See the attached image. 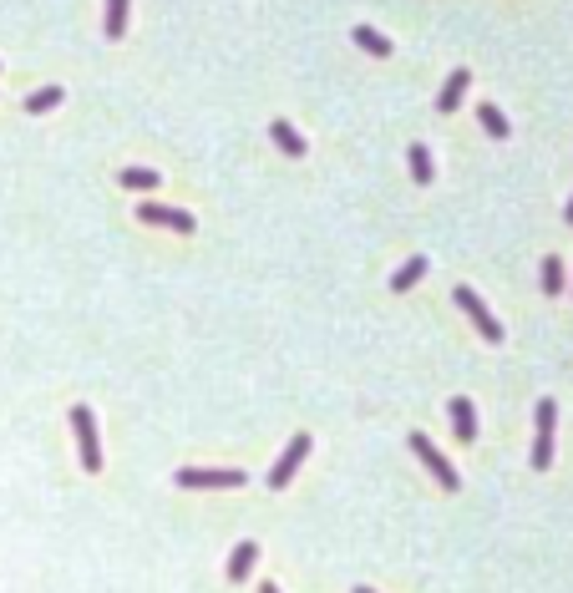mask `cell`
Returning a JSON list of instances; mask_svg holds the SVG:
<instances>
[{"instance_id": "cell-1", "label": "cell", "mask_w": 573, "mask_h": 593, "mask_svg": "<svg viewBox=\"0 0 573 593\" xmlns=\"http://www.w3.org/2000/svg\"><path fill=\"white\" fill-rule=\"evenodd\" d=\"M72 431H77V452L87 472H102V441H97V416L92 406H72Z\"/></svg>"}, {"instance_id": "cell-2", "label": "cell", "mask_w": 573, "mask_h": 593, "mask_svg": "<svg viewBox=\"0 0 573 593\" xmlns=\"http://www.w3.org/2000/svg\"><path fill=\"white\" fill-rule=\"evenodd\" d=\"M553 431H558V406L538 401V431H533V472L553 467Z\"/></svg>"}, {"instance_id": "cell-3", "label": "cell", "mask_w": 573, "mask_h": 593, "mask_svg": "<svg viewBox=\"0 0 573 593\" xmlns=\"http://www.w3.org/2000/svg\"><path fill=\"white\" fill-rule=\"evenodd\" d=\"M451 299H457V305L467 310V320H472V325L482 330V340H493V345L502 340V325H497V314H493V310H487V305L477 299V289H467V284H457V289H451Z\"/></svg>"}, {"instance_id": "cell-4", "label": "cell", "mask_w": 573, "mask_h": 593, "mask_svg": "<svg viewBox=\"0 0 573 593\" xmlns=\"http://www.w3.org/2000/svg\"><path fill=\"white\" fill-rule=\"evenodd\" d=\"M305 456H310V431H295V437H290V447H284V452H279V462H274V472H269V487H290V477H295L299 472V462H305Z\"/></svg>"}, {"instance_id": "cell-5", "label": "cell", "mask_w": 573, "mask_h": 593, "mask_svg": "<svg viewBox=\"0 0 573 593\" xmlns=\"http://www.w3.org/2000/svg\"><path fill=\"white\" fill-rule=\"evenodd\" d=\"M178 477V487H244L249 482V472L239 467H183V472H173Z\"/></svg>"}, {"instance_id": "cell-6", "label": "cell", "mask_w": 573, "mask_h": 593, "mask_svg": "<svg viewBox=\"0 0 573 593\" xmlns=\"http://www.w3.org/2000/svg\"><path fill=\"white\" fill-rule=\"evenodd\" d=\"M411 452H417L421 462H426V472H432V477H436V482H442V487H447V492H457V487H462V477H457V467H451L447 456L436 452V447H432V441H426V437H421V431H411Z\"/></svg>"}, {"instance_id": "cell-7", "label": "cell", "mask_w": 573, "mask_h": 593, "mask_svg": "<svg viewBox=\"0 0 573 593\" xmlns=\"http://www.w3.org/2000/svg\"><path fill=\"white\" fill-rule=\"evenodd\" d=\"M142 223H168L173 234H193L198 223H193V213H183V208H168V204H142L138 208Z\"/></svg>"}, {"instance_id": "cell-8", "label": "cell", "mask_w": 573, "mask_h": 593, "mask_svg": "<svg viewBox=\"0 0 573 593\" xmlns=\"http://www.w3.org/2000/svg\"><path fill=\"white\" fill-rule=\"evenodd\" d=\"M467 81H472V71H467V66H457V71H451V77L442 81V96H436V112H457V107H462Z\"/></svg>"}, {"instance_id": "cell-9", "label": "cell", "mask_w": 573, "mask_h": 593, "mask_svg": "<svg viewBox=\"0 0 573 593\" xmlns=\"http://www.w3.org/2000/svg\"><path fill=\"white\" fill-rule=\"evenodd\" d=\"M451 426H457V441H467V447L477 441V411H472V401H467V396H457V401H451Z\"/></svg>"}, {"instance_id": "cell-10", "label": "cell", "mask_w": 573, "mask_h": 593, "mask_svg": "<svg viewBox=\"0 0 573 593\" xmlns=\"http://www.w3.org/2000/svg\"><path fill=\"white\" fill-rule=\"evenodd\" d=\"M269 138H274L279 153H290V157H305V153H310V147H305V138H299L290 122H269Z\"/></svg>"}, {"instance_id": "cell-11", "label": "cell", "mask_w": 573, "mask_h": 593, "mask_svg": "<svg viewBox=\"0 0 573 593\" xmlns=\"http://www.w3.org/2000/svg\"><path fill=\"white\" fill-rule=\"evenodd\" d=\"M254 563H259V547L239 543V547H233V558H229V583H244V578L254 573Z\"/></svg>"}, {"instance_id": "cell-12", "label": "cell", "mask_w": 573, "mask_h": 593, "mask_svg": "<svg viewBox=\"0 0 573 593\" xmlns=\"http://www.w3.org/2000/svg\"><path fill=\"white\" fill-rule=\"evenodd\" d=\"M411 178H417V188H432V178H436V163L421 142H411Z\"/></svg>"}, {"instance_id": "cell-13", "label": "cell", "mask_w": 573, "mask_h": 593, "mask_svg": "<svg viewBox=\"0 0 573 593\" xmlns=\"http://www.w3.org/2000/svg\"><path fill=\"white\" fill-rule=\"evenodd\" d=\"M163 178H157L153 168H122V188H132V193H147V188H157Z\"/></svg>"}, {"instance_id": "cell-14", "label": "cell", "mask_w": 573, "mask_h": 593, "mask_svg": "<svg viewBox=\"0 0 573 593\" xmlns=\"http://www.w3.org/2000/svg\"><path fill=\"white\" fill-rule=\"evenodd\" d=\"M477 117H482V127L493 132V138H508L512 127H508V117H502V107H493V102H482L477 107Z\"/></svg>"}, {"instance_id": "cell-15", "label": "cell", "mask_w": 573, "mask_h": 593, "mask_svg": "<svg viewBox=\"0 0 573 593\" xmlns=\"http://www.w3.org/2000/svg\"><path fill=\"white\" fill-rule=\"evenodd\" d=\"M356 46H366L371 56H391V41L381 31H371V26H356Z\"/></svg>"}, {"instance_id": "cell-16", "label": "cell", "mask_w": 573, "mask_h": 593, "mask_svg": "<svg viewBox=\"0 0 573 593\" xmlns=\"http://www.w3.org/2000/svg\"><path fill=\"white\" fill-rule=\"evenodd\" d=\"M107 36L112 41L127 36V0H107Z\"/></svg>"}, {"instance_id": "cell-17", "label": "cell", "mask_w": 573, "mask_h": 593, "mask_svg": "<svg viewBox=\"0 0 573 593\" xmlns=\"http://www.w3.org/2000/svg\"><path fill=\"white\" fill-rule=\"evenodd\" d=\"M421 274H426V259H411V264H401V269H396V280H391V289L401 295V289H411V284H417Z\"/></svg>"}, {"instance_id": "cell-18", "label": "cell", "mask_w": 573, "mask_h": 593, "mask_svg": "<svg viewBox=\"0 0 573 593\" xmlns=\"http://www.w3.org/2000/svg\"><path fill=\"white\" fill-rule=\"evenodd\" d=\"M543 295H563V259H543Z\"/></svg>"}, {"instance_id": "cell-19", "label": "cell", "mask_w": 573, "mask_h": 593, "mask_svg": "<svg viewBox=\"0 0 573 593\" xmlns=\"http://www.w3.org/2000/svg\"><path fill=\"white\" fill-rule=\"evenodd\" d=\"M56 102H62V87H46V92H31V96H26V112H36V117H41V112H51Z\"/></svg>"}, {"instance_id": "cell-20", "label": "cell", "mask_w": 573, "mask_h": 593, "mask_svg": "<svg viewBox=\"0 0 573 593\" xmlns=\"http://www.w3.org/2000/svg\"><path fill=\"white\" fill-rule=\"evenodd\" d=\"M563 219H569V223H573V198H569V208H563Z\"/></svg>"}, {"instance_id": "cell-21", "label": "cell", "mask_w": 573, "mask_h": 593, "mask_svg": "<svg viewBox=\"0 0 573 593\" xmlns=\"http://www.w3.org/2000/svg\"><path fill=\"white\" fill-rule=\"evenodd\" d=\"M259 593H279V589H274V583H264V589H259Z\"/></svg>"}, {"instance_id": "cell-22", "label": "cell", "mask_w": 573, "mask_h": 593, "mask_svg": "<svg viewBox=\"0 0 573 593\" xmlns=\"http://www.w3.org/2000/svg\"><path fill=\"white\" fill-rule=\"evenodd\" d=\"M356 593H375V589H366V583H360V589H356Z\"/></svg>"}]
</instances>
